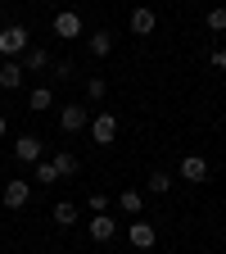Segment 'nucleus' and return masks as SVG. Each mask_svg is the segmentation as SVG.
<instances>
[{
	"label": "nucleus",
	"mask_w": 226,
	"mask_h": 254,
	"mask_svg": "<svg viewBox=\"0 0 226 254\" xmlns=\"http://www.w3.org/2000/svg\"><path fill=\"white\" fill-rule=\"evenodd\" d=\"M41 150H45V145H41L37 136H18V141H14V159H23V164H37Z\"/></svg>",
	"instance_id": "obj_9"
},
{
	"label": "nucleus",
	"mask_w": 226,
	"mask_h": 254,
	"mask_svg": "<svg viewBox=\"0 0 226 254\" xmlns=\"http://www.w3.org/2000/svg\"><path fill=\"white\" fill-rule=\"evenodd\" d=\"M54 222H59V227H73V222H77V209L73 204H54Z\"/></svg>",
	"instance_id": "obj_20"
},
{
	"label": "nucleus",
	"mask_w": 226,
	"mask_h": 254,
	"mask_svg": "<svg viewBox=\"0 0 226 254\" xmlns=\"http://www.w3.org/2000/svg\"><path fill=\"white\" fill-rule=\"evenodd\" d=\"M86 46H90V55H95V59H104V55L113 50V37H109V32H90Z\"/></svg>",
	"instance_id": "obj_13"
},
{
	"label": "nucleus",
	"mask_w": 226,
	"mask_h": 254,
	"mask_svg": "<svg viewBox=\"0 0 226 254\" xmlns=\"http://www.w3.org/2000/svg\"><path fill=\"white\" fill-rule=\"evenodd\" d=\"M0 200H5V209H23V204L32 200V186H27L23 177H9L5 190H0Z\"/></svg>",
	"instance_id": "obj_3"
},
{
	"label": "nucleus",
	"mask_w": 226,
	"mask_h": 254,
	"mask_svg": "<svg viewBox=\"0 0 226 254\" xmlns=\"http://www.w3.org/2000/svg\"><path fill=\"white\" fill-rule=\"evenodd\" d=\"M86 232H90V241H100V245H109V241L118 236V222H113L109 213H95V218L86 222Z\"/></svg>",
	"instance_id": "obj_7"
},
{
	"label": "nucleus",
	"mask_w": 226,
	"mask_h": 254,
	"mask_svg": "<svg viewBox=\"0 0 226 254\" xmlns=\"http://www.w3.org/2000/svg\"><path fill=\"white\" fill-rule=\"evenodd\" d=\"M204 23H208V32H226V9H222V5H213V9L204 14Z\"/></svg>",
	"instance_id": "obj_17"
},
{
	"label": "nucleus",
	"mask_w": 226,
	"mask_h": 254,
	"mask_svg": "<svg viewBox=\"0 0 226 254\" xmlns=\"http://www.w3.org/2000/svg\"><path fill=\"white\" fill-rule=\"evenodd\" d=\"M86 95H90V100H104V95H109V82L104 77H90L86 82Z\"/></svg>",
	"instance_id": "obj_21"
},
{
	"label": "nucleus",
	"mask_w": 226,
	"mask_h": 254,
	"mask_svg": "<svg viewBox=\"0 0 226 254\" xmlns=\"http://www.w3.org/2000/svg\"><path fill=\"white\" fill-rule=\"evenodd\" d=\"M54 168H59V177H77V168H82V164H77V154L59 150V154H54Z\"/></svg>",
	"instance_id": "obj_14"
},
{
	"label": "nucleus",
	"mask_w": 226,
	"mask_h": 254,
	"mask_svg": "<svg viewBox=\"0 0 226 254\" xmlns=\"http://www.w3.org/2000/svg\"><path fill=\"white\" fill-rule=\"evenodd\" d=\"M54 37H63V41L82 37V14H77V9H63V14H54Z\"/></svg>",
	"instance_id": "obj_6"
},
{
	"label": "nucleus",
	"mask_w": 226,
	"mask_h": 254,
	"mask_svg": "<svg viewBox=\"0 0 226 254\" xmlns=\"http://www.w3.org/2000/svg\"><path fill=\"white\" fill-rule=\"evenodd\" d=\"M127 241H132L136 250H154V241H158V232H154V222L149 218H136L132 227H127Z\"/></svg>",
	"instance_id": "obj_4"
},
{
	"label": "nucleus",
	"mask_w": 226,
	"mask_h": 254,
	"mask_svg": "<svg viewBox=\"0 0 226 254\" xmlns=\"http://www.w3.org/2000/svg\"><path fill=\"white\" fill-rule=\"evenodd\" d=\"M50 105H54V91L50 86H37V91H32V100H27V109H37V114L50 109Z\"/></svg>",
	"instance_id": "obj_16"
},
{
	"label": "nucleus",
	"mask_w": 226,
	"mask_h": 254,
	"mask_svg": "<svg viewBox=\"0 0 226 254\" xmlns=\"http://www.w3.org/2000/svg\"><path fill=\"white\" fill-rule=\"evenodd\" d=\"M5 132H9V123H5V114H0V136H5Z\"/></svg>",
	"instance_id": "obj_23"
},
{
	"label": "nucleus",
	"mask_w": 226,
	"mask_h": 254,
	"mask_svg": "<svg viewBox=\"0 0 226 254\" xmlns=\"http://www.w3.org/2000/svg\"><path fill=\"white\" fill-rule=\"evenodd\" d=\"M90 141H95V145H113V141H118V118H113L109 109L90 114Z\"/></svg>",
	"instance_id": "obj_1"
},
{
	"label": "nucleus",
	"mask_w": 226,
	"mask_h": 254,
	"mask_svg": "<svg viewBox=\"0 0 226 254\" xmlns=\"http://www.w3.org/2000/svg\"><path fill=\"white\" fill-rule=\"evenodd\" d=\"M41 68H50V55L41 46H27L23 50V73H41Z\"/></svg>",
	"instance_id": "obj_11"
},
{
	"label": "nucleus",
	"mask_w": 226,
	"mask_h": 254,
	"mask_svg": "<svg viewBox=\"0 0 226 254\" xmlns=\"http://www.w3.org/2000/svg\"><path fill=\"white\" fill-rule=\"evenodd\" d=\"M23 50H27V27H23V23L0 27V55H5V59H14V55H23Z\"/></svg>",
	"instance_id": "obj_2"
},
{
	"label": "nucleus",
	"mask_w": 226,
	"mask_h": 254,
	"mask_svg": "<svg viewBox=\"0 0 226 254\" xmlns=\"http://www.w3.org/2000/svg\"><path fill=\"white\" fill-rule=\"evenodd\" d=\"M59 127H63V132H82V127H90V109H86V105L59 109Z\"/></svg>",
	"instance_id": "obj_5"
},
{
	"label": "nucleus",
	"mask_w": 226,
	"mask_h": 254,
	"mask_svg": "<svg viewBox=\"0 0 226 254\" xmlns=\"http://www.w3.org/2000/svg\"><path fill=\"white\" fill-rule=\"evenodd\" d=\"M37 182H41V186L59 182V168H54V159H45V164H37Z\"/></svg>",
	"instance_id": "obj_19"
},
{
	"label": "nucleus",
	"mask_w": 226,
	"mask_h": 254,
	"mask_svg": "<svg viewBox=\"0 0 226 254\" xmlns=\"http://www.w3.org/2000/svg\"><path fill=\"white\" fill-rule=\"evenodd\" d=\"M204 177H208V164L199 154H185L181 159V182H204Z\"/></svg>",
	"instance_id": "obj_10"
},
{
	"label": "nucleus",
	"mask_w": 226,
	"mask_h": 254,
	"mask_svg": "<svg viewBox=\"0 0 226 254\" xmlns=\"http://www.w3.org/2000/svg\"><path fill=\"white\" fill-rule=\"evenodd\" d=\"M149 190H154V195H168V190H172V177L168 173H149V182H145Z\"/></svg>",
	"instance_id": "obj_18"
},
{
	"label": "nucleus",
	"mask_w": 226,
	"mask_h": 254,
	"mask_svg": "<svg viewBox=\"0 0 226 254\" xmlns=\"http://www.w3.org/2000/svg\"><path fill=\"white\" fill-rule=\"evenodd\" d=\"M158 27V14L149 9V5H140V9H132V32L136 37H149V32Z\"/></svg>",
	"instance_id": "obj_8"
},
{
	"label": "nucleus",
	"mask_w": 226,
	"mask_h": 254,
	"mask_svg": "<svg viewBox=\"0 0 226 254\" xmlns=\"http://www.w3.org/2000/svg\"><path fill=\"white\" fill-rule=\"evenodd\" d=\"M118 209H122V213H132V218H136V213L145 209V200H140V190H122V195H118Z\"/></svg>",
	"instance_id": "obj_15"
},
{
	"label": "nucleus",
	"mask_w": 226,
	"mask_h": 254,
	"mask_svg": "<svg viewBox=\"0 0 226 254\" xmlns=\"http://www.w3.org/2000/svg\"><path fill=\"white\" fill-rule=\"evenodd\" d=\"M0 86H5V91L23 86V64L18 59H5V64H0Z\"/></svg>",
	"instance_id": "obj_12"
},
{
	"label": "nucleus",
	"mask_w": 226,
	"mask_h": 254,
	"mask_svg": "<svg viewBox=\"0 0 226 254\" xmlns=\"http://www.w3.org/2000/svg\"><path fill=\"white\" fill-rule=\"evenodd\" d=\"M213 68H226V50H213Z\"/></svg>",
	"instance_id": "obj_22"
}]
</instances>
